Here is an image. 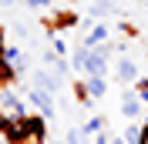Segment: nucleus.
Returning <instances> with one entry per match:
<instances>
[{"label": "nucleus", "instance_id": "nucleus-1", "mask_svg": "<svg viewBox=\"0 0 148 144\" xmlns=\"http://www.w3.org/2000/svg\"><path fill=\"white\" fill-rule=\"evenodd\" d=\"M111 50H118V47H111V44L91 47V54H88V67H84V77H108V71H111Z\"/></svg>", "mask_w": 148, "mask_h": 144}, {"label": "nucleus", "instance_id": "nucleus-2", "mask_svg": "<svg viewBox=\"0 0 148 144\" xmlns=\"http://www.w3.org/2000/svg\"><path fill=\"white\" fill-rule=\"evenodd\" d=\"M74 24H84L77 10H57V14H51V17L44 20V30L51 37H57V30H67V27H74Z\"/></svg>", "mask_w": 148, "mask_h": 144}, {"label": "nucleus", "instance_id": "nucleus-3", "mask_svg": "<svg viewBox=\"0 0 148 144\" xmlns=\"http://www.w3.org/2000/svg\"><path fill=\"white\" fill-rule=\"evenodd\" d=\"M27 104H34V111H37V114H44V117H54V114H57V104H54V94H51V90L27 87Z\"/></svg>", "mask_w": 148, "mask_h": 144}, {"label": "nucleus", "instance_id": "nucleus-4", "mask_svg": "<svg viewBox=\"0 0 148 144\" xmlns=\"http://www.w3.org/2000/svg\"><path fill=\"white\" fill-rule=\"evenodd\" d=\"M0 114H7V117H27V101L20 97V94H14L10 87H3V94H0Z\"/></svg>", "mask_w": 148, "mask_h": 144}, {"label": "nucleus", "instance_id": "nucleus-5", "mask_svg": "<svg viewBox=\"0 0 148 144\" xmlns=\"http://www.w3.org/2000/svg\"><path fill=\"white\" fill-rule=\"evenodd\" d=\"M114 77H118V84H138L141 71H138V64L131 60V57L121 54L118 60H114Z\"/></svg>", "mask_w": 148, "mask_h": 144}, {"label": "nucleus", "instance_id": "nucleus-6", "mask_svg": "<svg viewBox=\"0 0 148 144\" xmlns=\"http://www.w3.org/2000/svg\"><path fill=\"white\" fill-rule=\"evenodd\" d=\"M30 87H40V90H51V94H54V90L61 87V77H57L51 67H37V71L30 74Z\"/></svg>", "mask_w": 148, "mask_h": 144}, {"label": "nucleus", "instance_id": "nucleus-7", "mask_svg": "<svg viewBox=\"0 0 148 144\" xmlns=\"http://www.w3.org/2000/svg\"><path fill=\"white\" fill-rule=\"evenodd\" d=\"M44 67H51V71L64 81V77H71L74 74V67H71V60H64L61 54H54V50H44Z\"/></svg>", "mask_w": 148, "mask_h": 144}, {"label": "nucleus", "instance_id": "nucleus-8", "mask_svg": "<svg viewBox=\"0 0 148 144\" xmlns=\"http://www.w3.org/2000/svg\"><path fill=\"white\" fill-rule=\"evenodd\" d=\"M145 111V101L138 97V94H131V90H125V97H121V114L128 117V121H138V114Z\"/></svg>", "mask_w": 148, "mask_h": 144}, {"label": "nucleus", "instance_id": "nucleus-9", "mask_svg": "<svg viewBox=\"0 0 148 144\" xmlns=\"http://www.w3.org/2000/svg\"><path fill=\"white\" fill-rule=\"evenodd\" d=\"M81 44H84V47H101V44H108V24H94V27L81 37Z\"/></svg>", "mask_w": 148, "mask_h": 144}, {"label": "nucleus", "instance_id": "nucleus-10", "mask_svg": "<svg viewBox=\"0 0 148 144\" xmlns=\"http://www.w3.org/2000/svg\"><path fill=\"white\" fill-rule=\"evenodd\" d=\"M24 124H27V134H30V137H44V134H47V117H44V114H27V117H24Z\"/></svg>", "mask_w": 148, "mask_h": 144}, {"label": "nucleus", "instance_id": "nucleus-11", "mask_svg": "<svg viewBox=\"0 0 148 144\" xmlns=\"http://www.w3.org/2000/svg\"><path fill=\"white\" fill-rule=\"evenodd\" d=\"M84 87H88L91 101H101L104 94H108V81H104V77H84Z\"/></svg>", "mask_w": 148, "mask_h": 144}, {"label": "nucleus", "instance_id": "nucleus-12", "mask_svg": "<svg viewBox=\"0 0 148 144\" xmlns=\"http://www.w3.org/2000/svg\"><path fill=\"white\" fill-rule=\"evenodd\" d=\"M88 54H91V47H74L71 50V67H74V74H84V67H88Z\"/></svg>", "mask_w": 148, "mask_h": 144}, {"label": "nucleus", "instance_id": "nucleus-13", "mask_svg": "<svg viewBox=\"0 0 148 144\" xmlns=\"http://www.w3.org/2000/svg\"><path fill=\"white\" fill-rule=\"evenodd\" d=\"M81 131H84V134H88V137H98V134H101V131H104V117H101V114L88 117V121H84V124H81Z\"/></svg>", "mask_w": 148, "mask_h": 144}, {"label": "nucleus", "instance_id": "nucleus-14", "mask_svg": "<svg viewBox=\"0 0 148 144\" xmlns=\"http://www.w3.org/2000/svg\"><path fill=\"white\" fill-rule=\"evenodd\" d=\"M121 137H125L128 144H141V124H138V121H131V124L121 131Z\"/></svg>", "mask_w": 148, "mask_h": 144}, {"label": "nucleus", "instance_id": "nucleus-15", "mask_svg": "<svg viewBox=\"0 0 148 144\" xmlns=\"http://www.w3.org/2000/svg\"><path fill=\"white\" fill-rule=\"evenodd\" d=\"M64 141H67V144H94V137H88V134L81 131V127H71Z\"/></svg>", "mask_w": 148, "mask_h": 144}, {"label": "nucleus", "instance_id": "nucleus-16", "mask_svg": "<svg viewBox=\"0 0 148 144\" xmlns=\"http://www.w3.org/2000/svg\"><path fill=\"white\" fill-rule=\"evenodd\" d=\"M88 14H91V17H104V14H111V3L108 0H94L91 7H88Z\"/></svg>", "mask_w": 148, "mask_h": 144}, {"label": "nucleus", "instance_id": "nucleus-17", "mask_svg": "<svg viewBox=\"0 0 148 144\" xmlns=\"http://www.w3.org/2000/svg\"><path fill=\"white\" fill-rule=\"evenodd\" d=\"M135 90H138V97L145 101V107H148V77H138V84H135Z\"/></svg>", "mask_w": 148, "mask_h": 144}, {"label": "nucleus", "instance_id": "nucleus-18", "mask_svg": "<svg viewBox=\"0 0 148 144\" xmlns=\"http://www.w3.org/2000/svg\"><path fill=\"white\" fill-rule=\"evenodd\" d=\"M51 50H54V54H61V57H64V54H71V50H67V44L61 40V37H51Z\"/></svg>", "mask_w": 148, "mask_h": 144}, {"label": "nucleus", "instance_id": "nucleus-19", "mask_svg": "<svg viewBox=\"0 0 148 144\" xmlns=\"http://www.w3.org/2000/svg\"><path fill=\"white\" fill-rule=\"evenodd\" d=\"M111 137H114V134H108V131H101V134L94 137V144H111Z\"/></svg>", "mask_w": 148, "mask_h": 144}, {"label": "nucleus", "instance_id": "nucleus-20", "mask_svg": "<svg viewBox=\"0 0 148 144\" xmlns=\"http://www.w3.org/2000/svg\"><path fill=\"white\" fill-rule=\"evenodd\" d=\"M30 7H51V0H27Z\"/></svg>", "mask_w": 148, "mask_h": 144}, {"label": "nucleus", "instance_id": "nucleus-21", "mask_svg": "<svg viewBox=\"0 0 148 144\" xmlns=\"http://www.w3.org/2000/svg\"><path fill=\"white\" fill-rule=\"evenodd\" d=\"M141 144H148V121L141 124Z\"/></svg>", "mask_w": 148, "mask_h": 144}, {"label": "nucleus", "instance_id": "nucleus-22", "mask_svg": "<svg viewBox=\"0 0 148 144\" xmlns=\"http://www.w3.org/2000/svg\"><path fill=\"white\" fill-rule=\"evenodd\" d=\"M111 144H128V141H125L121 134H114V137H111Z\"/></svg>", "mask_w": 148, "mask_h": 144}, {"label": "nucleus", "instance_id": "nucleus-23", "mask_svg": "<svg viewBox=\"0 0 148 144\" xmlns=\"http://www.w3.org/2000/svg\"><path fill=\"white\" fill-rule=\"evenodd\" d=\"M3 50H7V44H3V30H0V57H3Z\"/></svg>", "mask_w": 148, "mask_h": 144}, {"label": "nucleus", "instance_id": "nucleus-24", "mask_svg": "<svg viewBox=\"0 0 148 144\" xmlns=\"http://www.w3.org/2000/svg\"><path fill=\"white\" fill-rule=\"evenodd\" d=\"M0 3H3V7H10V3H14V0H0Z\"/></svg>", "mask_w": 148, "mask_h": 144}, {"label": "nucleus", "instance_id": "nucleus-25", "mask_svg": "<svg viewBox=\"0 0 148 144\" xmlns=\"http://www.w3.org/2000/svg\"><path fill=\"white\" fill-rule=\"evenodd\" d=\"M57 144H67V141H57Z\"/></svg>", "mask_w": 148, "mask_h": 144}, {"label": "nucleus", "instance_id": "nucleus-26", "mask_svg": "<svg viewBox=\"0 0 148 144\" xmlns=\"http://www.w3.org/2000/svg\"><path fill=\"white\" fill-rule=\"evenodd\" d=\"M0 94H3V87H0Z\"/></svg>", "mask_w": 148, "mask_h": 144}, {"label": "nucleus", "instance_id": "nucleus-27", "mask_svg": "<svg viewBox=\"0 0 148 144\" xmlns=\"http://www.w3.org/2000/svg\"><path fill=\"white\" fill-rule=\"evenodd\" d=\"M108 3H111V0H108Z\"/></svg>", "mask_w": 148, "mask_h": 144}, {"label": "nucleus", "instance_id": "nucleus-28", "mask_svg": "<svg viewBox=\"0 0 148 144\" xmlns=\"http://www.w3.org/2000/svg\"><path fill=\"white\" fill-rule=\"evenodd\" d=\"M0 144H3V141H0Z\"/></svg>", "mask_w": 148, "mask_h": 144}]
</instances>
